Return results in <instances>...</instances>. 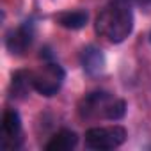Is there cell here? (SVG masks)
I'll return each instance as SVG.
<instances>
[{"label":"cell","instance_id":"cell-1","mask_svg":"<svg viewBox=\"0 0 151 151\" xmlns=\"http://www.w3.org/2000/svg\"><path fill=\"white\" fill-rule=\"evenodd\" d=\"M132 30V0H110L96 18V32L110 43H123Z\"/></svg>","mask_w":151,"mask_h":151},{"label":"cell","instance_id":"cell-2","mask_svg":"<svg viewBox=\"0 0 151 151\" xmlns=\"http://www.w3.org/2000/svg\"><path fill=\"white\" fill-rule=\"evenodd\" d=\"M78 114L82 119H109L119 121L126 114V103L110 93L96 91L82 98L78 105Z\"/></svg>","mask_w":151,"mask_h":151},{"label":"cell","instance_id":"cell-3","mask_svg":"<svg viewBox=\"0 0 151 151\" xmlns=\"http://www.w3.org/2000/svg\"><path fill=\"white\" fill-rule=\"evenodd\" d=\"M126 130L119 124L94 126L86 132V147L94 151H109L119 147L126 140Z\"/></svg>","mask_w":151,"mask_h":151},{"label":"cell","instance_id":"cell-4","mask_svg":"<svg viewBox=\"0 0 151 151\" xmlns=\"http://www.w3.org/2000/svg\"><path fill=\"white\" fill-rule=\"evenodd\" d=\"M64 77V69L59 64L48 62L34 73V91H37L43 96H53L60 89Z\"/></svg>","mask_w":151,"mask_h":151},{"label":"cell","instance_id":"cell-5","mask_svg":"<svg viewBox=\"0 0 151 151\" xmlns=\"http://www.w3.org/2000/svg\"><path fill=\"white\" fill-rule=\"evenodd\" d=\"M32 39H34V25L30 22H25L7 36L6 46L13 55H22L32 45Z\"/></svg>","mask_w":151,"mask_h":151},{"label":"cell","instance_id":"cell-6","mask_svg":"<svg viewBox=\"0 0 151 151\" xmlns=\"http://www.w3.org/2000/svg\"><path fill=\"white\" fill-rule=\"evenodd\" d=\"M22 142V121L16 110H7L2 121V146L18 147Z\"/></svg>","mask_w":151,"mask_h":151},{"label":"cell","instance_id":"cell-7","mask_svg":"<svg viewBox=\"0 0 151 151\" xmlns=\"http://www.w3.org/2000/svg\"><path fill=\"white\" fill-rule=\"evenodd\" d=\"M80 62H82V68L87 75H100L103 69H105V55L100 48L96 46H87L82 50L80 53Z\"/></svg>","mask_w":151,"mask_h":151},{"label":"cell","instance_id":"cell-8","mask_svg":"<svg viewBox=\"0 0 151 151\" xmlns=\"http://www.w3.org/2000/svg\"><path fill=\"white\" fill-rule=\"evenodd\" d=\"M77 142H78V137L75 132L60 130L50 139V142L45 147H46V151H68V149H73L77 146Z\"/></svg>","mask_w":151,"mask_h":151},{"label":"cell","instance_id":"cell-9","mask_svg":"<svg viewBox=\"0 0 151 151\" xmlns=\"http://www.w3.org/2000/svg\"><path fill=\"white\" fill-rule=\"evenodd\" d=\"M30 89H34V73L32 71H18V73H14L13 82H11L13 96L25 98Z\"/></svg>","mask_w":151,"mask_h":151},{"label":"cell","instance_id":"cell-10","mask_svg":"<svg viewBox=\"0 0 151 151\" xmlns=\"http://www.w3.org/2000/svg\"><path fill=\"white\" fill-rule=\"evenodd\" d=\"M89 20V14L86 11H66L57 14V23L64 29H71V30H78L82 27H86Z\"/></svg>","mask_w":151,"mask_h":151}]
</instances>
